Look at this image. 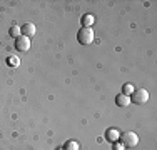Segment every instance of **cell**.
<instances>
[{
  "instance_id": "cell-1",
  "label": "cell",
  "mask_w": 157,
  "mask_h": 150,
  "mask_svg": "<svg viewBox=\"0 0 157 150\" xmlns=\"http://www.w3.org/2000/svg\"><path fill=\"white\" fill-rule=\"evenodd\" d=\"M119 138H121L122 145H124L125 148H134V147H137V144H139V137H137V133H134V132H124Z\"/></svg>"
},
{
  "instance_id": "cell-2",
  "label": "cell",
  "mask_w": 157,
  "mask_h": 150,
  "mask_svg": "<svg viewBox=\"0 0 157 150\" xmlns=\"http://www.w3.org/2000/svg\"><path fill=\"white\" fill-rule=\"evenodd\" d=\"M77 40H78L82 45H90L92 42H94V30H92V28H87V27H84L82 30H78Z\"/></svg>"
},
{
  "instance_id": "cell-3",
  "label": "cell",
  "mask_w": 157,
  "mask_h": 150,
  "mask_svg": "<svg viewBox=\"0 0 157 150\" xmlns=\"http://www.w3.org/2000/svg\"><path fill=\"white\" fill-rule=\"evenodd\" d=\"M130 100H134V103H137V105H144L149 102V92L145 88H136L132 92Z\"/></svg>"
},
{
  "instance_id": "cell-4",
  "label": "cell",
  "mask_w": 157,
  "mask_h": 150,
  "mask_svg": "<svg viewBox=\"0 0 157 150\" xmlns=\"http://www.w3.org/2000/svg\"><path fill=\"white\" fill-rule=\"evenodd\" d=\"M15 47H17V50H20V52H27L29 48H30V39L25 37V35H20L15 42Z\"/></svg>"
},
{
  "instance_id": "cell-5",
  "label": "cell",
  "mask_w": 157,
  "mask_h": 150,
  "mask_svg": "<svg viewBox=\"0 0 157 150\" xmlns=\"http://www.w3.org/2000/svg\"><path fill=\"white\" fill-rule=\"evenodd\" d=\"M22 30V35H25V37H32V35H35V25L32 24V22H27V24L24 25V27H20Z\"/></svg>"
},
{
  "instance_id": "cell-6",
  "label": "cell",
  "mask_w": 157,
  "mask_h": 150,
  "mask_svg": "<svg viewBox=\"0 0 157 150\" xmlns=\"http://www.w3.org/2000/svg\"><path fill=\"white\" fill-rule=\"evenodd\" d=\"M130 102H132V100H130V97L125 95V93H119V95L115 97V103H117L119 107H129Z\"/></svg>"
},
{
  "instance_id": "cell-7",
  "label": "cell",
  "mask_w": 157,
  "mask_h": 150,
  "mask_svg": "<svg viewBox=\"0 0 157 150\" xmlns=\"http://www.w3.org/2000/svg\"><path fill=\"white\" fill-rule=\"evenodd\" d=\"M105 137H107V140H109V142H117L119 137H121V133H119L115 129H109L105 132Z\"/></svg>"
},
{
  "instance_id": "cell-8",
  "label": "cell",
  "mask_w": 157,
  "mask_h": 150,
  "mask_svg": "<svg viewBox=\"0 0 157 150\" xmlns=\"http://www.w3.org/2000/svg\"><path fill=\"white\" fill-rule=\"evenodd\" d=\"M94 22H95V17H94L92 13H87V15H84V18H82V24H84L87 28H90V25L94 24Z\"/></svg>"
},
{
  "instance_id": "cell-9",
  "label": "cell",
  "mask_w": 157,
  "mask_h": 150,
  "mask_svg": "<svg viewBox=\"0 0 157 150\" xmlns=\"http://www.w3.org/2000/svg\"><path fill=\"white\" fill-rule=\"evenodd\" d=\"M63 150H78V144L75 140H67L63 145Z\"/></svg>"
},
{
  "instance_id": "cell-10",
  "label": "cell",
  "mask_w": 157,
  "mask_h": 150,
  "mask_svg": "<svg viewBox=\"0 0 157 150\" xmlns=\"http://www.w3.org/2000/svg\"><path fill=\"white\" fill-rule=\"evenodd\" d=\"M7 62H9L10 67H18V65H20V58H18L17 55H12V57H9V60H7Z\"/></svg>"
},
{
  "instance_id": "cell-11",
  "label": "cell",
  "mask_w": 157,
  "mask_h": 150,
  "mask_svg": "<svg viewBox=\"0 0 157 150\" xmlns=\"http://www.w3.org/2000/svg\"><path fill=\"white\" fill-rule=\"evenodd\" d=\"M20 33H22L20 27H18V25H12V28H10V35L15 37V39H18V37H20Z\"/></svg>"
},
{
  "instance_id": "cell-12",
  "label": "cell",
  "mask_w": 157,
  "mask_h": 150,
  "mask_svg": "<svg viewBox=\"0 0 157 150\" xmlns=\"http://www.w3.org/2000/svg\"><path fill=\"white\" fill-rule=\"evenodd\" d=\"M132 92H134V85L125 84V85H124V93H125V95H130Z\"/></svg>"
},
{
  "instance_id": "cell-13",
  "label": "cell",
  "mask_w": 157,
  "mask_h": 150,
  "mask_svg": "<svg viewBox=\"0 0 157 150\" xmlns=\"http://www.w3.org/2000/svg\"><path fill=\"white\" fill-rule=\"evenodd\" d=\"M114 150H125V147H124L122 144H117V145L114 147Z\"/></svg>"
}]
</instances>
